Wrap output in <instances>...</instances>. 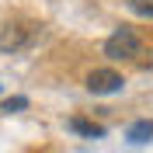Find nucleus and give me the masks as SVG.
<instances>
[{
  "label": "nucleus",
  "mask_w": 153,
  "mask_h": 153,
  "mask_svg": "<svg viewBox=\"0 0 153 153\" xmlns=\"http://www.w3.org/2000/svg\"><path fill=\"white\" fill-rule=\"evenodd\" d=\"M21 108H28V97H7L4 101V111H21Z\"/></svg>",
  "instance_id": "7"
},
{
  "label": "nucleus",
  "mask_w": 153,
  "mask_h": 153,
  "mask_svg": "<svg viewBox=\"0 0 153 153\" xmlns=\"http://www.w3.org/2000/svg\"><path fill=\"white\" fill-rule=\"evenodd\" d=\"M125 4H129V10L139 14V18H153V0H125Z\"/></svg>",
  "instance_id": "6"
},
{
  "label": "nucleus",
  "mask_w": 153,
  "mask_h": 153,
  "mask_svg": "<svg viewBox=\"0 0 153 153\" xmlns=\"http://www.w3.org/2000/svg\"><path fill=\"white\" fill-rule=\"evenodd\" d=\"M122 87H125V80L115 70H94V73L87 76V91L91 94H118Z\"/></svg>",
  "instance_id": "3"
},
{
  "label": "nucleus",
  "mask_w": 153,
  "mask_h": 153,
  "mask_svg": "<svg viewBox=\"0 0 153 153\" xmlns=\"http://www.w3.org/2000/svg\"><path fill=\"white\" fill-rule=\"evenodd\" d=\"M139 35H136L132 28H115L111 35H108L105 42V56L108 59H136L139 56Z\"/></svg>",
  "instance_id": "1"
},
{
  "label": "nucleus",
  "mask_w": 153,
  "mask_h": 153,
  "mask_svg": "<svg viewBox=\"0 0 153 153\" xmlns=\"http://www.w3.org/2000/svg\"><path fill=\"white\" fill-rule=\"evenodd\" d=\"M31 31L21 28V25H10V21H0V52H21L28 49Z\"/></svg>",
  "instance_id": "2"
},
{
  "label": "nucleus",
  "mask_w": 153,
  "mask_h": 153,
  "mask_svg": "<svg viewBox=\"0 0 153 153\" xmlns=\"http://www.w3.org/2000/svg\"><path fill=\"white\" fill-rule=\"evenodd\" d=\"M70 129L80 136H91V139H101L105 136V125H94V122H87V118H70Z\"/></svg>",
  "instance_id": "5"
},
{
  "label": "nucleus",
  "mask_w": 153,
  "mask_h": 153,
  "mask_svg": "<svg viewBox=\"0 0 153 153\" xmlns=\"http://www.w3.org/2000/svg\"><path fill=\"white\" fill-rule=\"evenodd\" d=\"M125 139L136 143V146H139V143H150V139H153V122H150V118L132 122V125H129V132H125Z\"/></svg>",
  "instance_id": "4"
}]
</instances>
